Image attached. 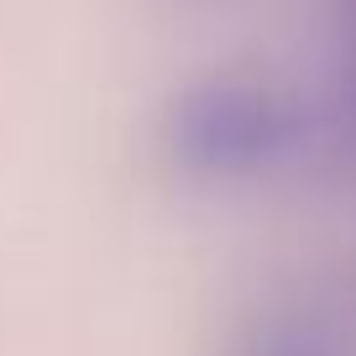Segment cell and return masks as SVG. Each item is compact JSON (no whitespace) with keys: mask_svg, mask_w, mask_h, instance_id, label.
I'll return each instance as SVG.
<instances>
[{"mask_svg":"<svg viewBox=\"0 0 356 356\" xmlns=\"http://www.w3.org/2000/svg\"><path fill=\"white\" fill-rule=\"evenodd\" d=\"M273 356H320V351H304V346H289V351H273Z\"/></svg>","mask_w":356,"mask_h":356,"instance_id":"1","label":"cell"}]
</instances>
